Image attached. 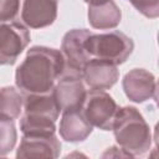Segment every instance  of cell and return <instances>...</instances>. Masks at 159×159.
Instances as JSON below:
<instances>
[{
  "label": "cell",
  "mask_w": 159,
  "mask_h": 159,
  "mask_svg": "<svg viewBox=\"0 0 159 159\" xmlns=\"http://www.w3.org/2000/svg\"><path fill=\"white\" fill-rule=\"evenodd\" d=\"M66 67L61 50L32 46L15 71V84L22 94L48 93Z\"/></svg>",
  "instance_id": "obj_1"
},
{
  "label": "cell",
  "mask_w": 159,
  "mask_h": 159,
  "mask_svg": "<svg viewBox=\"0 0 159 159\" xmlns=\"http://www.w3.org/2000/svg\"><path fill=\"white\" fill-rule=\"evenodd\" d=\"M117 144L133 157H140L149 152L152 132L142 113L133 106L118 107L112 124Z\"/></svg>",
  "instance_id": "obj_2"
},
{
  "label": "cell",
  "mask_w": 159,
  "mask_h": 159,
  "mask_svg": "<svg viewBox=\"0 0 159 159\" xmlns=\"http://www.w3.org/2000/svg\"><path fill=\"white\" fill-rule=\"evenodd\" d=\"M84 50L89 60H101L118 66L129 58L134 42L118 30L102 34L91 32L84 41Z\"/></svg>",
  "instance_id": "obj_3"
},
{
  "label": "cell",
  "mask_w": 159,
  "mask_h": 159,
  "mask_svg": "<svg viewBox=\"0 0 159 159\" xmlns=\"http://www.w3.org/2000/svg\"><path fill=\"white\" fill-rule=\"evenodd\" d=\"M86 92L87 89L82 73L67 66L52 88V94L61 109V113L80 111L82 108Z\"/></svg>",
  "instance_id": "obj_4"
},
{
  "label": "cell",
  "mask_w": 159,
  "mask_h": 159,
  "mask_svg": "<svg viewBox=\"0 0 159 159\" xmlns=\"http://www.w3.org/2000/svg\"><path fill=\"white\" fill-rule=\"evenodd\" d=\"M118 104L113 97L104 89H87L86 97L82 104V114L87 122L94 128L102 130H112L114 116L117 113Z\"/></svg>",
  "instance_id": "obj_5"
},
{
  "label": "cell",
  "mask_w": 159,
  "mask_h": 159,
  "mask_svg": "<svg viewBox=\"0 0 159 159\" xmlns=\"http://www.w3.org/2000/svg\"><path fill=\"white\" fill-rule=\"evenodd\" d=\"M29 27L20 21H0V66L14 65L30 43Z\"/></svg>",
  "instance_id": "obj_6"
},
{
  "label": "cell",
  "mask_w": 159,
  "mask_h": 159,
  "mask_svg": "<svg viewBox=\"0 0 159 159\" xmlns=\"http://www.w3.org/2000/svg\"><path fill=\"white\" fill-rule=\"evenodd\" d=\"M127 98L135 103H144L157 98L155 76L145 68H133L128 71L122 81Z\"/></svg>",
  "instance_id": "obj_7"
},
{
  "label": "cell",
  "mask_w": 159,
  "mask_h": 159,
  "mask_svg": "<svg viewBox=\"0 0 159 159\" xmlns=\"http://www.w3.org/2000/svg\"><path fill=\"white\" fill-rule=\"evenodd\" d=\"M58 0H21V22L30 29H43L57 17Z\"/></svg>",
  "instance_id": "obj_8"
},
{
  "label": "cell",
  "mask_w": 159,
  "mask_h": 159,
  "mask_svg": "<svg viewBox=\"0 0 159 159\" xmlns=\"http://www.w3.org/2000/svg\"><path fill=\"white\" fill-rule=\"evenodd\" d=\"M87 29H72L67 31L61 42V52L65 57L66 66L77 71H82L89 57L84 50V41L91 34Z\"/></svg>",
  "instance_id": "obj_9"
},
{
  "label": "cell",
  "mask_w": 159,
  "mask_h": 159,
  "mask_svg": "<svg viewBox=\"0 0 159 159\" xmlns=\"http://www.w3.org/2000/svg\"><path fill=\"white\" fill-rule=\"evenodd\" d=\"M61 142L52 135H22L16 158H58Z\"/></svg>",
  "instance_id": "obj_10"
},
{
  "label": "cell",
  "mask_w": 159,
  "mask_h": 159,
  "mask_svg": "<svg viewBox=\"0 0 159 159\" xmlns=\"http://www.w3.org/2000/svg\"><path fill=\"white\" fill-rule=\"evenodd\" d=\"M81 73L86 86L92 89H109L119 78L118 66L101 60H89Z\"/></svg>",
  "instance_id": "obj_11"
},
{
  "label": "cell",
  "mask_w": 159,
  "mask_h": 159,
  "mask_svg": "<svg viewBox=\"0 0 159 159\" xmlns=\"http://www.w3.org/2000/svg\"><path fill=\"white\" fill-rule=\"evenodd\" d=\"M93 127L87 122L82 111L62 112L58 125L60 137L70 143H80L86 140L92 133Z\"/></svg>",
  "instance_id": "obj_12"
},
{
  "label": "cell",
  "mask_w": 159,
  "mask_h": 159,
  "mask_svg": "<svg viewBox=\"0 0 159 159\" xmlns=\"http://www.w3.org/2000/svg\"><path fill=\"white\" fill-rule=\"evenodd\" d=\"M88 24L96 30H112L120 24L122 11L119 6L109 0L101 5H88Z\"/></svg>",
  "instance_id": "obj_13"
},
{
  "label": "cell",
  "mask_w": 159,
  "mask_h": 159,
  "mask_svg": "<svg viewBox=\"0 0 159 159\" xmlns=\"http://www.w3.org/2000/svg\"><path fill=\"white\" fill-rule=\"evenodd\" d=\"M56 129V120L52 118L29 113L20 116V130L24 135H52Z\"/></svg>",
  "instance_id": "obj_14"
},
{
  "label": "cell",
  "mask_w": 159,
  "mask_h": 159,
  "mask_svg": "<svg viewBox=\"0 0 159 159\" xmlns=\"http://www.w3.org/2000/svg\"><path fill=\"white\" fill-rule=\"evenodd\" d=\"M24 94L12 86L0 88V116L17 119L22 113Z\"/></svg>",
  "instance_id": "obj_15"
},
{
  "label": "cell",
  "mask_w": 159,
  "mask_h": 159,
  "mask_svg": "<svg viewBox=\"0 0 159 159\" xmlns=\"http://www.w3.org/2000/svg\"><path fill=\"white\" fill-rule=\"evenodd\" d=\"M17 130L15 119L0 116V157L7 155L16 145Z\"/></svg>",
  "instance_id": "obj_16"
},
{
  "label": "cell",
  "mask_w": 159,
  "mask_h": 159,
  "mask_svg": "<svg viewBox=\"0 0 159 159\" xmlns=\"http://www.w3.org/2000/svg\"><path fill=\"white\" fill-rule=\"evenodd\" d=\"M133 7L148 19H157L159 16V0H127Z\"/></svg>",
  "instance_id": "obj_17"
},
{
  "label": "cell",
  "mask_w": 159,
  "mask_h": 159,
  "mask_svg": "<svg viewBox=\"0 0 159 159\" xmlns=\"http://www.w3.org/2000/svg\"><path fill=\"white\" fill-rule=\"evenodd\" d=\"M21 9V0H0V21H12Z\"/></svg>",
  "instance_id": "obj_18"
},
{
  "label": "cell",
  "mask_w": 159,
  "mask_h": 159,
  "mask_svg": "<svg viewBox=\"0 0 159 159\" xmlns=\"http://www.w3.org/2000/svg\"><path fill=\"white\" fill-rule=\"evenodd\" d=\"M102 157L103 158H106V157H133L132 154H129L127 150H124L122 147H119V145H113V147H111V148H108L103 154H102Z\"/></svg>",
  "instance_id": "obj_19"
},
{
  "label": "cell",
  "mask_w": 159,
  "mask_h": 159,
  "mask_svg": "<svg viewBox=\"0 0 159 159\" xmlns=\"http://www.w3.org/2000/svg\"><path fill=\"white\" fill-rule=\"evenodd\" d=\"M87 5H101V4H104L109 0H83Z\"/></svg>",
  "instance_id": "obj_20"
}]
</instances>
